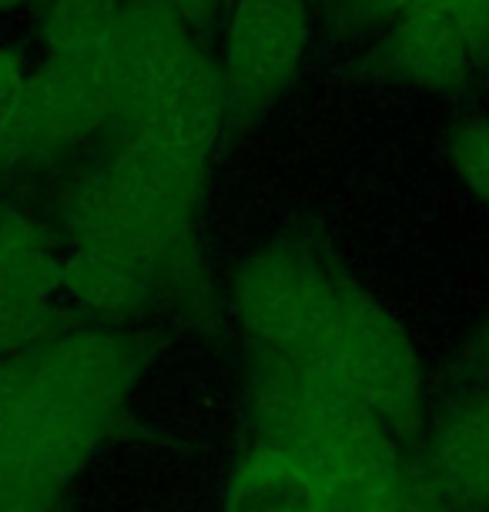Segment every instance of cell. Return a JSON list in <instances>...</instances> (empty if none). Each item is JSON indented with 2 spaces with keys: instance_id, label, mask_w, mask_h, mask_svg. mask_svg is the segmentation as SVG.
<instances>
[{
  "instance_id": "52a82bcc",
  "label": "cell",
  "mask_w": 489,
  "mask_h": 512,
  "mask_svg": "<svg viewBox=\"0 0 489 512\" xmlns=\"http://www.w3.org/2000/svg\"><path fill=\"white\" fill-rule=\"evenodd\" d=\"M315 0H232L218 51L225 131L258 128L299 84L315 44Z\"/></svg>"
},
{
  "instance_id": "4fadbf2b",
  "label": "cell",
  "mask_w": 489,
  "mask_h": 512,
  "mask_svg": "<svg viewBox=\"0 0 489 512\" xmlns=\"http://www.w3.org/2000/svg\"><path fill=\"white\" fill-rule=\"evenodd\" d=\"M449 171L483 211H489V111H469L446 128Z\"/></svg>"
},
{
  "instance_id": "7c38bea8",
  "label": "cell",
  "mask_w": 489,
  "mask_h": 512,
  "mask_svg": "<svg viewBox=\"0 0 489 512\" xmlns=\"http://www.w3.org/2000/svg\"><path fill=\"white\" fill-rule=\"evenodd\" d=\"M128 0H44L37 17V44L44 57L104 51Z\"/></svg>"
},
{
  "instance_id": "2e32d148",
  "label": "cell",
  "mask_w": 489,
  "mask_h": 512,
  "mask_svg": "<svg viewBox=\"0 0 489 512\" xmlns=\"http://www.w3.org/2000/svg\"><path fill=\"white\" fill-rule=\"evenodd\" d=\"M459 365H463L459 375H466L473 385H489V318H483V325L469 335Z\"/></svg>"
},
{
  "instance_id": "3957f363",
  "label": "cell",
  "mask_w": 489,
  "mask_h": 512,
  "mask_svg": "<svg viewBox=\"0 0 489 512\" xmlns=\"http://www.w3.org/2000/svg\"><path fill=\"white\" fill-rule=\"evenodd\" d=\"M108 64L118 91V138L215 161L228 134L222 84L215 54L195 27L155 0H128L108 41Z\"/></svg>"
},
{
  "instance_id": "30bf717a",
  "label": "cell",
  "mask_w": 489,
  "mask_h": 512,
  "mask_svg": "<svg viewBox=\"0 0 489 512\" xmlns=\"http://www.w3.org/2000/svg\"><path fill=\"white\" fill-rule=\"evenodd\" d=\"M423 472L446 509L489 512V385H473L439 415Z\"/></svg>"
},
{
  "instance_id": "e0dca14e",
  "label": "cell",
  "mask_w": 489,
  "mask_h": 512,
  "mask_svg": "<svg viewBox=\"0 0 489 512\" xmlns=\"http://www.w3.org/2000/svg\"><path fill=\"white\" fill-rule=\"evenodd\" d=\"M155 4H161L165 11H171L175 17H181L185 24H201V21H208L218 7L225 4V0H155Z\"/></svg>"
},
{
  "instance_id": "8fae6325",
  "label": "cell",
  "mask_w": 489,
  "mask_h": 512,
  "mask_svg": "<svg viewBox=\"0 0 489 512\" xmlns=\"http://www.w3.org/2000/svg\"><path fill=\"white\" fill-rule=\"evenodd\" d=\"M225 512H345V506L302 456L248 442L225 479Z\"/></svg>"
},
{
  "instance_id": "7a4b0ae2",
  "label": "cell",
  "mask_w": 489,
  "mask_h": 512,
  "mask_svg": "<svg viewBox=\"0 0 489 512\" xmlns=\"http://www.w3.org/2000/svg\"><path fill=\"white\" fill-rule=\"evenodd\" d=\"M141 369L138 338L98 322L0 359V509H57L124 422Z\"/></svg>"
},
{
  "instance_id": "6da1fadb",
  "label": "cell",
  "mask_w": 489,
  "mask_h": 512,
  "mask_svg": "<svg viewBox=\"0 0 489 512\" xmlns=\"http://www.w3.org/2000/svg\"><path fill=\"white\" fill-rule=\"evenodd\" d=\"M212 164L141 138L78 171L54 201L61 292L91 322L118 325L205 292L201 201Z\"/></svg>"
},
{
  "instance_id": "ba28073f",
  "label": "cell",
  "mask_w": 489,
  "mask_h": 512,
  "mask_svg": "<svg viewBox=\"0 0 489 512\" xmlns=\"http://www.w3.org/2000/svg\"><path fill=\"white\" fill-rule=\"evenodd\" d=\"M369 71L419 94H466L489 77V0H409L372 34Z\"/></svg>"
},
{
  "instance_id": "277c9868",
  "label": "cell",
  "mask_w": 489,
  "mask_h": 512,
  "mask_svg": "<svg viewBox=\"0 0 489 512\" xmlns=\"http://www.w3.org/2000/svg\"><path fill=\"white\" fill-rule=\"evenodd\" d=\"M245 419L252 442L282 446L309 462L345 512H369L406 469L389 425L292 362L255 355Z\"/></svg>"
},
{
  "instance_id": "d6986e66",
  "label": "cell",
  "mask_w": 489,
  "mask_h": 512,
  "mask_svg": "<svg viewBox=\"0 0 489 512\" xmlns=\"http://www.w3.org/2000/svg\"><path fill=\"white\" fill-rule=\"evenodd\" d=\"M0 512H57V509H0Z\"/></svg>"
},
{
  "instance_id": "ac0fdd59",
  "label": "cell",
  "mask_w": 489,
  "mask_h": 512,
  "mask_svg": "<svg viewBox=\"0 0 489 512\" xmlns=\"http://www.w3.org/2000/svg\"><path fill=\"white\" fill-rule=\"evenodd\" d=\"M41 7L44 0H0V14H14V11H24V7Z\"/></svg>"
},
{
  "instance_id": "9a60e30c",
  "label": "cell",
  "mask_w": 489,
  "mask_h": 512,
  "mask_svg": "<svg viewBox=\"0 0 489 512\" xmlns=\"http://www.w3.org/2000/svg\"><path fill=\"white\" fill-rule=\"evenodd\" d=\"M34 64L27 61L24 47L14 41H0V144L11 134L17 111L24 104L27 81H31Z\"/></svg>"
},
{
  "instance_id": "5bb4252c",
  "label": "cell",
  "mask_w": 489,
  "mask_h": 512,
  "mask_svg": "<svg viewBox=\"0 0 489 512\" xmlns=\"http://www.w3.org/2000/svg\"><path fill=\"white\" fill-rule=\"evenodd\" d=\"M406 4L409 0H315V11L335 37H372Z\"/></svg>"
},
{
  "instance_id": "5b68a950",
  "label": "cell",
  "mask_w": 489,
  "mask_h": 512,
  "mask_svg": "<svg viewBox=\"0 0 489 512\" xmlns=\"http://www.w3.org/2000/svg\"><path fill=\"white\" fill-rule=\"evenodd\" d=\"M372 412L396 436L416 429L426 412V372L406 325L369 295L345 268L315 302L282 355Z\"/></svg>"
},
{
  "instance_id": "9c48e42d",
  "label": "cell",
  "mask_w": 489,
  "mask_h": 512,
  "mask_svg": "<svg viewBox=\"0 0 489 512\" xmlns=\"http://www.w3.org/2000/svg\"><path fill=\"white\" fill-rule=\"evenodd\" d=\"M339 268L329 248L309 235H278L248 251L235 268L228 295L252 355H282L289 349Z\"/></svg>"
},
{
  "instance_id": "8992f818",
  "label": "cell",
  "mask_w": 489,
  "mask_h": 512,
  "mask_svg": "<svg viewBox=\"0 0 489 512\" xmlns=\"http://www.w3.org/2000/svg\"><path fill=\"white\" fill-rule=\"evenodd\" d=\"M118 138V91L108 47L94 54L41 57L24 104L0 144V188L61 175L98 141Z\"/></svg>"
}]
</instances>
